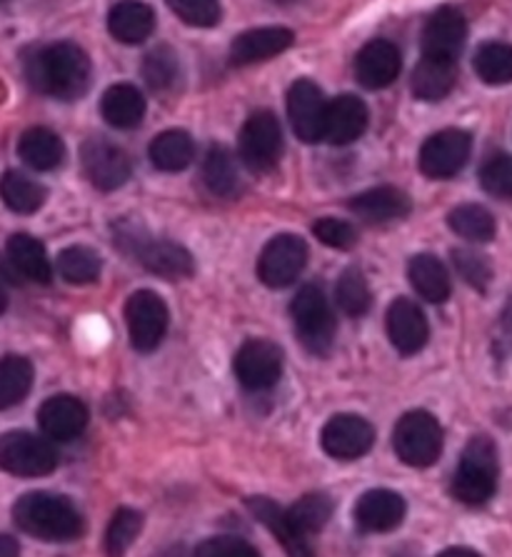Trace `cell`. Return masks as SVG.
Returning <instances> with one entry per match:
<instances>
[{
    "instance_id": "6da1fadb",
    "label": "cell",
    "mask_w": 512,
    "mask_h": 557,
    "mask_svg": "<svg viewBox=\"0 0 512 557\" xmlns=\"http://www.w3.org/2000/svg\"><path fill=\"white\" fill-rule=\"evenodd\" d=\"M25 75L43 96L75 100L90 86V58L75 44H53L38 48L25 61Z\"/></svg>"
},
{
    "instance_id": "7a4b0ae2",
    "label": "cell",
    "mask_w": 512,
    "mask_h": 557,
    "mask_svg": "<svg viewBox=\"0 0 512 557\" xmlns=\"http://www.w3.org/2000/svg\"><path fill=\"white\" fill-rule=\"evenodd\" d=\"M13 520L23 533L48 543H71L83 535V515L68 497L28 493L13 505Z\"/></svg>"
},
{
    "instance_id": "3957f363",
    "label": "cell",
    "mask_w": 512,
    "mask_h": 557,
    "mask_svg": "<svg viewBox=\"0 0 512 557\" xmlns=\"http://www.w3.org/2000/svg\"><path fill=\"white\" fill-rule=\"evenodd\" d=\"M498 450L490 437H473L463 450L460 466L452 475L450 491L463 505H485L498 491Z\"/></svg>"
},
{
    "instance_id": "277c9868",
    "label": "cell",
    "mask_w": 512,
    "mask_h": 557,
    "mask_svg": "<svg viewBox=\"0 0 512 557\" xmlns=\"http://www.w3.org/2000/svg\"><path fill=\"white\" fill-rule=\"evenodd\" d=\"M296 333L315 356H327L335 341V315L325 293L317 285H303L290 302Z\"/></svg>"
},
{
    "instance_id": "5b68a950",
    "label": "cell",
    "mask_w": 512,
    "mask_h": 557,
    "mask_svg": "<svg viewBox=\"0 0 512 557\" xmlns=\"http://www.w3.org/2000/svg\"><path fill=\"white\" fill-rule=\"evenodd\" d=\"M398 458L410 468H430L442 453V428L430 412L413 410L400 418L392 433Z\"/></svg>"
},
{
    "instance_id": "8992f818",
    "label": "cell",
    "mask_w": 512,
    "mask_h": 557,
    "mask_svg": "<svg viewBox=\"0 0 512 557\" xmlns=\"http://www.w3.org/2000/svg\"><path fill=\"white\" fill-rule=\"evenodd\" d=\"M115 246L133 252L150 273L167 277V281H183V277L196 273V263H192L190 252L173 240L140 238L136 231L121 227L115 235Z\"/></svg>"
},
{
    "instance_id": "52a82bcc",
    "label": "cell",
    "mask_w": 512,
    "mask_h": 557,
    "mask_svg": "<svg viewBox=\"0 0 512 557\" xmlns=\"http://www.w3.org/2000/svg\"><path fill=\"white\" fill-rule=\"evenodd\" d=\"M58 468V453L43 437L13 430L0 435V470L18 478H40Z\"/></svg>"
},
{
    "instance_id": "ba28073f",
    "label": "cell",
    "mask_w": 512,
    "mask_h": 557,
    "mask_svg": "<svg viewBox=\"0 0 512 557\" xmlns=\"http://www.w3.org/2000/svg\"><path fill=\"white\" fill-rule=\"evenodd\" d=\"M283 156V131L271 111L253 113L240 131V158L253 173H271Z\"/></svg>"
},
{
    "instance_id": "9c48e42d",
    "label": "cell",
    "mask_w": 512,
    "mask_h": 557,
    "mask_svg": "<svg viewBox=\"0 0 512 557\" xmlns=\"http://www.w3.org/2000/svg\"><path fill=\"white\" fill-rule=\"evenodd\" d=\"M473 150V138L460 128H448L430 135L420 148V171L433 181L452 178L463 171Z\"/></svg>"
},
{
    "instance_id": "30bf717a",
    "label": "cell",
    "mask_w": 512,
    "mask_h": 557,
    "mask_svg": "<svg viewBox=\"0 0 512 557\" xmlns=\"http://www.w3.org/2000/svg\"><path fill=\"white\" fill-rule=\"evenodd\" d=\"M167 308L163 298L153 290L133 293L125 302V323H128L133 348L140 352L155 350L167 331Z\"/></svg>"
},
{
    "instance_id": "8fae6325",
    "label": "cell",
    "mask_w": 512,
    "mask_h": 557,
    "mask_svg": "<svg viewBox=\"0 0 512 557\" xmlns=\"http://www.w3.org/2000/svg\"><path fill=\"white\" fill-rule=\"evenodd\" d=\"M308 263V246L298 235L283 233L267 243L260 252L258 275L267 288H288L303 273Z\"/></svg>"
},
{
    "instance_id": "7c38bea8",
    "label": "cell",
    "mask_w": 512,
    "mask_h": 557,
    "mask_svg": "<svg viewBox=\"0 0 512 557\" xmlns=\"http://www.w3.org/2000/svg\"><path fill=\"white\" fill-rule=\"evenodd\" d=\"M233 370L248 391H267L283 375V350L271 341H248L235 352Z\"/></svg>"
},
{
    "instance_id": "4fadbf2b",
    "label": "cell",
    "mask_w": 512,
    "mask_h": 557,
    "mask_svg": "<svg viewBox=\"0 0 512 557\" xmlns=\"http://www.w3.org/2000/svg\"><path fill=\"white\" fill-rule=\"evenodd\" d=\"M83 171L98 190H117L130 181L133 165L123 148L105 138H90L80 150Z\"/></svg>"
},
{
    "instance_id": "5bb4252c",
    "label": "cell",
    "mask_w": 512,
    "mask_h": 557,
    "mask_svg": "<svg viewBox=\"0 0 512 557\" xmlns=\"http://www.w3.org/2000/svg\"><path fill=\"white\" fill-rule=\"evenodd\" d=\"M327 100L323 90L313 81L292 83L288 92V117L296 135L303 143L325 140V123H327Z\"/></svg>"
},
{
    "instance_id": "9a60e30c",
    "label": "cell",
    "mask_w": 512,
    "mask_h": 557,
    "mask_svg": "<svg viewBox=\"0 0 512 557\" xmlns=\"http://www.w3.org/2000/svg\"><path fill=\"white\" fill-rule=\"evenodd\" d=\"M323 450L335 460H358L371 453L375 430L360 416H335L325 423L321 433Z\"/></svg>"
},
{
    "instance_id": "2e32d148",
    "label": "cell",
    "mask_w": 512,
    "mask_h": 557,
    "mask_svg": "<svg viewBox=\"0 0 512 557\" xmlns=\"http://www.w3.org/2000/svg\"><path fill=\"white\" fill-rule=\"evenodd\" d=\"M467 38L465 15L455 8H440L433 13L423 30V58H435V61L455 63L458 55L463 53Z\"/></svg>"
},
{
    "instance_id": "e0dca14e",
    "label": "cell",
    "mask_w": 512,
    "mask_h": 557,
    "mask_svg": "<svg viewBox=\"0 0 512 557\" xmlns=\"http://www.w3.org/2000/svg\"><path fill=\"white\" fill-rule=\"evenodd\" d=\"M402 67V55L396 44L390 40H371V44L363 46L358 58H355V75L360 86L367 90H380L388 88L398 81Z\"/></svg>"
},
{
    "instance_id": "ac0fdd59",
    "label": "cell",
    "mask_w": 512,
    "mask_h": 557,
    "mask_svg": "<svg viewBox=\"0 0 512 557\" xmlns=\"http://www.w3.org/2000/svg\"><path fill=\"white\" fill-rule=\"evenodd\" d=\"M38 423L50 441L71 443L86 430L88 408L73 395H55L40 405Z\"/></svg>"
},
{
    "instance_id": "d6986e66",
    "label": "cell",
    "mask_w": 512,
    "mask_h": 557,
    "mask_svg": "<svg viewBox=\"0 0 512 557\" xmlns=\"http://www.w3.org/2000/svg\"><path fill=\"white\" fill-rule=\"evenodd\" d=\"M385 320H388L390 343L396 345L400 356H415V352L425 348L430 327H427L425 312L417 308V302L408 298L392 300Z\"/></svg>"
},
{
    "instance_id": "ffe728a7",
    "label": "cell",
    "mask_w": 512,
    "mask_h": 557,
    "mask_svg": "<svg viewBox=\"0 0 512 557\" xmlns=\"http://www.w3.org/2000/svg\"><path fill=\"white\" fill-rule=\"evenodd\" d=\"M292 44H296V33L288 28H278V25L275 28H255L233 40L230 61L235 65L260 63L285 53Z\"/></svg>"
},
{
    "instance_id": "44dd1931",
    "label": "cell",
    "mask_w": 512,
    "mask_h": 557,
    "mask_svg": "<svg viewBox=\"0 0 512 557\" xmlns=\"http://www.w3.org/2000/svg\"><path fill=\"white\" fill-rule=\"evenodd\" d=\"M405 518V500L392 491H367L355 505V522L365 533H388Z\"/></svg>"
},
{
    "instance_id": "7402d4cb",
    "label": "cell",
    "mask_w": 512,
    "mask_h": 557,
    "mask_svg": "<svg viewBox=\"0 0 512 557\" xmlns=\"http://www.w3.org/2000/svg\"><path fill=\"white\" fill-rule=\"evenodd\" d=\"M108 30L123 46H138L155 30L153 8L140 0H121L108 13Z\"/></svg>"
},
{
    "instance_id": "603a6c76",
    "label": "cell",
    "mask_w": 512,
    "mask_h": 557,
    "mask_svg": "<svg viewBox=\"0 0 512 557\" xmlns=\"http://www.w3.org/2000/svg\"><path fill=\"white\" fill-rule=\"evenodd\" d=\"M350 210L367 223H390L402 221L413 210V202L405 193L392 188V185H380V188L365 190L350 200Z\"/></svg>"
},
{
    "instance_id": "cb8c5ba5",
    "label": "cell",
    "mask_w": 512,
    "mask_h": 557,
    "mask_svg": "<svg viewBox=\"0 0 512 557\" xmlns=\"http://www.w3.org/2000/svg\"><path fill=\"white\" fill-rule=\"evenodd\" d=\"M367 108L355 96H340L327 106V123H325V140L333 146H348V143L358 140L365 133Z\"/></svg>"
},
{
    "instance_id": "d4e9b609",
    "label": "cell",
    "mask_w": 512,
    "mask_h": 557,
    "mask_svg": "<svg viewBox=\"0 0 512 557\" xmlns=\"http://www.w3.org/2000/svg\"><path fill=\"white\" fill-rule=\"evenodd\" d=\"M100 113H103L105 123L113 125V128L130 131L140 125L142 115H146V98L130 83H117V86H111L103 92Z\"/></svg>"
},
{
    "instance_id": "484cf974",
    "label": "cell",
    "mask_w": 512,
    "mask_h": 557,
    "mask_svg": "<svg viewBox=\"0 0 512 557\" xmlns=\"http://www.w3.org/2000/svg\"><path fill=\"white\" fill-rule=\"evenodd\" d=\"M248 508L275 537L280 540V545L288 550L290 557H313L305 535H300L298 530L292 528L288 512L280 510L273 500H267V497H248Z\"/></svg>"
},
{
    "instance_id": "4316f807",
    "label": "cell",
    "mask_w": 512,
    "mask_h": 557,
    "mask_svg": "<svg viewBox=\"0 0 512 557\" xmlns=\"http://www.w3.org/2000/svg\"><path fill=\"white\" fill-rule=\"evenodd\" d=\"M5 252H8V260H11V265L15 268V273L21 277H28V281L40 283V285L50 283V277H53V268H50L48 252L43 248V243L33 238V235H25V233L11 235Z\"/></svg>"
},
{
    "instance_id": "83f0119b",
    "label": "cell",
    "mask_w": 512,
    "mask_h": 557,
    "mask_svg": "<svg viewBox=\"0 0 512 557\" xmlns=\"http://www.w3.org/2000/svg\"><path fill=\"white\" fill-rule=\"evenodd\" d=\"M408 277L415 293L427 302H445L450 298V275L438 258L430 252H420L408 265Z\"/></svg>"
},
{
    "instance_id": "f1b7e54d",
    "label": "cell",
    "mask_w": 512,
    "mask_h": 557,
    "mask_svg": "<svg viewBox=\"0 0 512 557\" xmlns=\"http://www.w3.org/2000/svg\"><path fill=\"white\" fill-rule=\"evenodd\" d=\"M18 156L25 165L33 171H53L63 163L65 146L53 131L48 128H30L21 135L18 140Z\"/></svg>"
},
{
    "instance_id": "f546056e",
    "label": "cell",
    "mask_w": 512,
    "mask_h": 557,
    "mask_svg": "<svg viewBox=\"0 0 512 557\" xmlns=\"http://www.w3.org/2000/svg\"><path fill=\"white\" fill-rule=\"evenodd\" d=\"M458 83V65L450 61H435V58H423L413 71V96L427 103L442 100L450 96Z\"/></svg>"
},
{
    "instance_id": "4dcf8cb0",
    "label": "cell",
    "mask_w": 512,
    "mask_h": 557,
    "mask_svg": "<svg viewBox=\"0 0 512 557\" xmlns=\"http://www.w3.org/2000/svg\"><path fill=\"white\" fill-rule=\"evenodd\" d=\"M148 153L158 171L180 173L196 160V140L186 131H165L155 135Z\"/></svg>"
},
{
    "instance_id": "1f68e13d",
    "label": "cell",
    "mask_w": 512,
    "mask_h": 557,
    "mask_svg": "<svg viewBox=\"0 0 512 557\" xmlns=\"http://www.w3.org/2000/svg\"><path fill=\"white\" fill-rule=\"evenodd\" d=\"M203 181L213 196L235 198L240 193V173L228 148L213 146L203 160Z\"/></svg>"
},
{
    "instance_id": "d6a6232c",
    "label": "cell",
    "mask_w": 512,
    "mask_h": 557,
    "mask_svg": "<svg viewBox=\"0 0 512 557\" xmlns=\"http://www.w3.org/2000/svg\"><path fill=\"white\" fill-rule=\"evenodd\" d=\"M0 198L13 213L30 215L36 210L43 208L46 202V188L36 181H30L28 175L18 171H8L3 178H0Z\"/></svg>"
},
{
    "instance_id": "836d02e7",
    "label": "cell",
    "mask_w": 512,
    "mask_h": 557,
    "mask_svg": "<svg viewBox=\"0 0 512 557\" xmlns=\"http://www.w3.org/2000/svg\"><path fill=\"white\" fill-rule=\"evenodd\" d=\"M448 225L452 233L470 243H490L495 238V231H498L490 210L475 206V202L452 208L448 215Z\"/></svg>"
},
{
    "instance_id": "e575fe53",
    "label": "cell",
    "mask_w": 512,
    "mask_h": 557,
    "mask_svg": "<svg viewBox=\"0 0 512 557\" xmlns=\"http://www.w3.org/2000/svg\"><path fill=\"white\" fill-rule=\"evenodd\" d=\"M33 387V366L28 358L8 356L0 360V410L18 405Z\"/></svg>"
},
{
    "instance_id": "d590c367",
    "label": "cell",
    "mask_w": 512,
    "mask_h": 557,
    "mask_svg": "<svg viewBox=\"0 0 512 557\" xmlns=\"http://www.w3.org/2000/svg\"><path fill=\"white\" fill-rule=\"evenodd\" d=\"M335 300H338V308L350 318L365 315L373 306V293L371 285H367L363 270L348 268L346 273L340 275L338 285H335Z\"/></svg>"
},
{
    "instance_id": "8d00e7d4",
    "label": "cell",
    "mask_w": 512,
    "mask_h": 557,
    "mask_svg": "<svg viewBox=\"0 0 512 557\" xmlns=\"http://www.w3.org/2000/svg\"><path fill=\"white\" fill-rule=\"evenodd\" d=\"M475 73L488 86H508L512 83V46L510 44H485L475 53Z\"/></svg>"
},
{
    "instance_id": "74e56055",
    "label": "cell",
    "mask_w": 512,
    "mask_h": 557,
    "mask_svg": "<svg viewBox=\"0 0 512 557\" xmlns=\"http://www.w3.org/2000/svg\"><path fill=\"white\" fill-rule=\"evenodd\" d=\"M285 512H288V520L300 535H310L323 530L327 525V520L333 518V500L323 493H310L305 497H300V500Z\"/></svg>"
},
{
    "instance_id": "f35d334b",
    "label": "cell",
    "mask_w": 512,
    "mask_h": 557,
    "mask_svg": "<svg viewBox=\"0 0 512 557\" xmlns=\"http://www.w3.org/2000/svg\"><path fill=\"white\" fill-rule=\"evenodd\" d=\"M142 78L155 92L171 90L180 78V58L173 48L158 46L142 61Z\"/></svg>"
},
{
    "instance_id": "ab89813d",
    "label": "cell",
    "mask_w": 512,
    "mask_h": 557,
    "mask_svg": "<svg viewBox=\"0 0 512 557\" xmlns=\"http://www.w3.org/2000/svg\"><path fill=\"white\" fill-rule=\"evenodd\" d=\"M58 273L63 281L73 285H88L98 281L100 275V258L93 248L71 246L58 256Z\"/></svg>"
},
{
    "instance_id": "60d3db41",
    "label": "cell",
    "mask_w": 512,
    "mask_h": 557,
    "mask_svg": "<svg viewBox=\"0 0 512 557\" xmlns=\"http://www.w3.org/2000/svg\"><path fill=\"white\" fill-rule=\"evenodd\" d=\"M142 530V515L138 510L121 508L115 510L111 525L105 530V553L108 557H123L136 543Z\"/></svg>"
},
{
    "instance_id": "b9f144b4",
    "label": "cell",
    "mask_w": 512,
    "mask_h": 557,
    "mask_svg": "<svg viewBox=\"0 0 512 557\" xmlns=\"http://www.w3.org/2000/svg\"><path fill=\"white\" fill-rule=\"evenodd\" d=\"M165 3L192 28H213L221 23V0H165Z\"/></svg>"
},
{
    "instance_id": "7bdbcfd3",
    "label": "cell",
    "mask_w": 512,
    "mask_h": 557,
    "mask_svg": "<svg viewBox=\"0 0 512 557\" xmlns=\"http://www.w3.org/2000/svg\"><path fill=\"white\" fill-rule=\"evenodd\" d=\"M452 263H455L460 277L467 285H473L477 290H485L492 281V265L490 260L480 256V252L467 250V248H455L452 250Z\"/></svg>"
},
{
    "instance_id": "ee69618b",
    "label": "cell",
    "mask_w": 512,
    "mask_h": 557,
    "mask_svg": "<svg viewBox=\"0 0 512 557\" xmlns=\"http://www.w3.org/2000/svg\"><path fill=\"white\" fill-rule=\"evenodd\" d=\"M480 183L485 193L495 198H512V156L498 153L485 160L480 171Z\"/></svg>"
},
{
    "instance_id": "f6af8a7d",
    "label": "cell",
    "mask_w": 512,
    "mask_h": 557,
    "mask_svg": "<svg viewBox=\"0 0 512 557\" xmlns=\"http://www.w3.org/2000/svg\"><path fill=\"white\" fill-rule=\"evenodd\" d=\"M315 238L327 248L335 250H350L358 243V233L348 221H338V218H321L313 225Z\"/></svg>"
},
{
    "instance_id": "bcb514c9",
    "label": "cell",
    "mask_w": 512,
    "mask_h": 557,
    "mask_svg": "<svg viewBox=\"0 0 512 557\" xmlns=\"http://www.w3.org/2000/svg\"><path fill=\"white\" fill-rule=\"evenodd\" d=\"M192 557H260V553L240 537H210Z\"/></svg>"
},
{
    "instance_id": "7dc6e473",
    "label": "cell",
    "mask_w": 512,
    "mask_h": 557,
    "mask_svg": "<svg viewBox=\"0 0 512 557\" xmlns=\"http://www.w3.org/2000/svg\"><path fill=\"white\" fill-rule=\"evenodd\" d=\"M0 557H21V547L11 535H0Z\"/></svg>"
},
{
    "instance_id": "c3c4849f",
    "label": "cell",
    "mask_w": 512,
    "mask_h": 557,
    "mask_svg": "<svg viewBox=\"0 0 512 557\" xmlns=\"http://www.w3.org/2000/svg\"><path fill=\"white\" fill-rule=\"evenodd\" d=\"M438 557H483V555L475 553V550H470V547H450V550L440 553Z\"/></svg>"
},
{
    "instance_id": "681fc988",
    "label": "cell",
    "mask_w": 512,
    "mask_h": 557,
    "mask_svg": "<svg viewBox=\"0 0 512 557\" xmlns=\"http://www.w3.org/2000/svg\"><path fill=\"white\" fill-rule=\"evenodd\" d=\"M5 308H8V298H5V293H3V288H0V315H3V312H5Z\"/></svg>"
},
{
    "instance_id": "f907efd6",
    "label": "cell",
    "mask_w": 512,
    "mask_h": 557,
    "mask_svg": "<svg viewBox=\"0 0 512 557\" xmlns=\"http://www.w3.org/2000/svg\"><path fill=\"white\" fill-rule=\"evenodd\" d=\"M396 557H413V555H410V553H398Z\"/></svg>"
},
{
    "instance_id": "816d5d0a",
    "label": "cell",
    "mask_w": 512,
    "mask_h": 557,
    "mask_svg": "<svg viewBox=\"0 0 512 557\" xmlns=\"http://www.w3.org/2000/svg\"><path fill=\"white\" fill-rule=\"evenodd\" d=\"M275 3H290V0H275Z\"/></svg>"
},
{
    "instance_id": "f5cc1de1",
    "label": "cell",
    "mask_w": 512,
    "mask_h": 557,
    "mask_svg": "<svg viewBox=\"0 0 512 557\" xmlns=\"http://www.w3.org/2000/svg\"><path fill=\"white\" fill-rule=\"evenodd\" d=\"M0 3H3V0H0Z\"/></svg>"
}]
</instances>
